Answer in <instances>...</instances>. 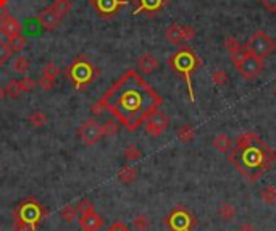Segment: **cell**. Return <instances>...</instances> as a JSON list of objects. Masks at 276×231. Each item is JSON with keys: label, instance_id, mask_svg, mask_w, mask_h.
I'll return each mask as SVG.
<instances>
[{"label": "cell", "instance_id": "6da1fadb", "mask_svg": "<svg viewBox=\"0 0 276 231\" xmlns=\"http://www.w3.org/2000/svg\"><path fill=\"white\" fill-rule=\"evenodd\" d=\"M100 102L132 133L160 108L163 99L136 70H128L100 97Z\"/></svg>", "mask_w": 276, "mask_h": 231}, {"label": "cell", "instance_id": "7a4b0ae2", "mask_svg": "<svg viewBox=\"0 0 276 231\" xmlns=\"http://www.w3.org/2000/svg\"><path fill=\"white\" fill-rule=\"evenodd\" d=\"M228 154L229 162L249 183H257L276 162V152L255 133L237 136Z\"/></svg>", "mask_w": 276, "mask_h": 231}, {"label": "cell", "instance_id": "3957f363", "mask_svg": "<svg viewBox=\"0 0 276 231\" xmlns=\"http://www.w3.org/2000/svg\"><path fill=\"white\" fill-rule=\"evenodd\" d=\"M47 218V210L34 197H26L12 212L13 231H36Z\"/></svg>", "mask_w": 276, "mask_h": 231}, {"label": "cell", "instance_id": "277c9868", "mask_svg": "<svg viewBox=\"0 0 276 231\" xmlns=\"http://www.w3.org/2000/svg\"><path fill=\"white\" fill-rule=\"evenodd\" d=\"M167 62L171 70L176 71V73L184 78L191 102H196L194 86H192V75H194V71L202 65V58L199 57L189 46H181L173 55H170Z\"/></svg>", "mask_w": 276, "mask_h": 231}, {"label": "cell", "instance_id": "5b68a950", "mask_svg": "<svg viewBox=\"0 0 276 231\" xmlns=\"http://www.w3.org/2000/svg\"><path fill=\"white\" fill-rule=\"evenodd\" d=\"M65 76L73 82L76 91H84L91 82L100 76V70L96 68L84 55H79L73 63L65 70Z\"/></svg>", "mask_w": 276, "mask_h": 231}, {"label": "cell", "instance_id": "8992f818", "mask_svg": "<svg viewBox=\"0 0 276 231\" xmlns=\"http://www.w3.org/2000/svg\"><path fill=\"white\" fill-rule=\"evenodd\" d=\"M246 49L252 55H255L257 58H260V60H263V62H265V58H268L270 55L275 52L276 42L265 31H255L249 37V41H247Z\"/></svg>", "mask_w": 276, "mask_h": 231}, {"label": "cell", "instance_id": "52a82bcc", "mask_svg": "<svg viewBox=\"0 0 276 231\" xmlns=\"http://www.w3.org/2000/svg\"><path fill=\"white\" fill-rule=\"evenodd\" d=\"M170 231H194L196 217L184 207H175L165 218Z\"/></svg>", "mask_w": 276, "mask_h": 231}, {"label": "cell", "instance_id": "ba28073f", "mask_svg": "<svg viewBox=\"0 0 276 231\" xmlns=\"http://www.w3.org/2000/svg\"><path fill=\"white\" fill-rule=\"evenodd\" d=\"M234 68L237 70V73H239L242 78L247 79V81H251V79H255L257 76L262 73V70H263V60L257 58L255 55H252L249 52L244 58L241 60L239 63L234 65Z\"/></svg>", "mask_w": 276, "mask_h": 231}, {"label": "cell", "instance_id": "9c48e42d", "mask_svg": "<svg viewBox=\"0 0 276 231\" xmlns=\"http://www.w3.org/2000/svg\"><path fill=\"white\" fill-rule=\"evenodd\" d=\"M78 136L86 146H94L103 137V129L94 118H87L78 128Z\"/></svg>", "mask_w": 276, "mask_h": 231}, {"label": "cell", "instance_id": "30bf717a", "mask_svg": "<svg viewBox=\"0 0 276 231\" xmlns=\"http://www.w3.org/2000/svg\"><path fill=\"white\" fill-rule=\"evenodd\" d=\"M89 5L96 10V13L102 18H112L125 5H128V0H89Z\"/></svg>", "mask_w": 276, "mask_h": 231}, {"label": "cell", "instance_id": "8fae6325", "mask_svg": "<svg viewBox=\"0 0 276 231\" xmlns=\"http://www.w3.org/2000/svg\"><path fill=\"white\" fill-rule=\"evenodd\" d=\"M144 125H146V133L149 136H152V137H157V136H160L165 129L168 128L170 118L163 112L155 110V112H153L151 117L146 120Z\"/></svg>", "mask_w": 276, "mask_h": 231}, {"label": "cell", "instance_id": "7c38bea8", "mask_svg": "<svg viewBox=\"0 0 276 231\" xmlns=\"http://www.w3.org/2000/svg\"><path fill=\"white\" fill-rule=\"evenodd\" d=\"M132 3L136 5L132 15L147 13L149 16H153L162 12L165 7H168L170 0H132Z\"/></svg>", "mask_w": 276, "mask_h": 231}, {"label": "cell", "instance_id": "4fadbf2b", "mask_svg": "<svg viewBox=\"0 0 276 231\" xmlns=\"http://www.w3.org/2000/svg\"><path fill=\"white\" fill-rule=\"evenodd\" d=\"M102 225H103L102 217L94 208L79 215V227L82 231H99L102 228Z\"/></svg>", "mask_w": 276, "mask_h": 231}, {"label": "cell", "instance_id": "5bb4252c", "mask_svg": "<svg viewBox=\"0 0 276 231\" xmlns=\"http://www.w3.org/2000/svg\"><path fill=\"white\" fill-rule=\"evenodd\" d=\"M37 20H39L41 26L44 27L46 31H53L55 27H57L60 23H62V16H60L52 7H47L44 8L42 12L37 16Z\"/></svg>", "mask_w": 276, "mask_h": 231}, {"label": "cell", "instance_id": "9a60e30c", "mask_svg": "<svg viewBox=\"0 0 276 231\" xmlns=\"http://www.w3.org/2000/svg\"><path fill=\"white\" fill-rule=\"evenodd\" d=\"M21 29H23V26H21L20 21L12 15H7L2 21H0V32L7 37H13V36L21 34Z\"/></svg>", "mask_w": 276, "mask_h": 231}, {"label": "cell", "instance_id": "2e32d148", "mask_svg": "<svg viewBox=\"0 0 276 231\" xmlns=\"http://www.w3.org/2000/svg\"><path fill=\"white\" fill-rule=\"evenodd\" d=\"M136 65H137V68H139V71H142L144 75H151L158 68V60L153 57L151 52H146L137 58Z\"/></svg>", "mask_w": 276, "mask_h": 231}, {"label": "cell", "instance_id": "e0dca14e", "mask_svg": "<svg viewBox=\"0 0 276 231\" xmlns=\"http://www.w3.org/2000/svg\"><path fill=\"white\" fill-rule=\"evenodd\" d=\"M212 146H213V149L215 151H218L220 154H226V152H229L231 149H233V146H234V142L231 141V137L228 134H218L215 139L212 141Z\"/></svg>", "mask_w": 276, "mask_h": 231}, {"label": "cell", "instance_id": "ac0fdd59", "mask_svg": "<svg viewBox=\"0 0 276 231\" xmlns=\"http://www.w3.org/2000/svg\"><path fill=\"white\" fill-rule=\"evenodd\" d=\"M165 37L171 46H179L183 42V32H181V25L173 23L168 26V29L165 31Z\"/></svg>", "mask_w": 276, "mask_h": 231}, {"label": "cell", "instance_id": "d6986e66", "mask_svg": "<svg viewBox=\"0 0 276 231\" xmlns=\"http://www.w3.org/2000/svg\"><path fill=\"white\" fill-rule=\"evenodd\" d=\"M137 177H139L137 170L134 167H129V165H126V167H123L118 172V180L121 181V183H125V184L134 183V181L137 180Z\"/></svg>", "mask_w": 276, "mask_h": 231}, {"label": "cell", "instance_id": "ffe728a7", "mask_svg": "<svg viewBox=\"0 0 276 231\" xmlns=\"http://www.w3.org/2000/svg\"><path fill=\"white\" fill-rule=\"evenodd\" d=\"M178 137L181 142H184V144H189V142H192L196 139V129L194 126L189 125V123H184L181 125L178 128Z\"/></svg>", "mask_w": 276, "mask_h": 231}, {"label": "cell", "instance_id": "44dd1931", "mask_svg": "<svg viewBox=\"0 0 276 231\" xmlns=\"http://www.w3.org/2000/svg\"><path fill=\"white\" fill-rule=\"evenodd\" d=\"M26 44H27V39L25 36H21V34L8 37V41H7V46H8V49L12 52H21L26 47Z\"/></svg>", "mask_w": 276, "mask_h": 231}, {"label": "cell", "instance_id": "7402d4cb", "mask_svg": "<svg viewBox=\"0 0 276 231\" xmlns=\"http://www.w3.org/2000/svg\"><path fill=\"white\" fill-rule=\"evenodd\" d=\"M3 92H5L7 96L12 97V99H18L21 94H23V91H21V86H20V81H18V79L8 81V84L5 86Z\"/></svg>", "mask_w": 276, "mask_h": 231}, {"label": "cell", "instance_id": "603a6c76", "mask_svg": "<svg viewBox=\"0 0 276 231\" xmlns=\"http://www.w3.org/2000/svg\"><path fill=\"white\" fill-rule=\"evenodd\" d=\"M218 215L220 218L226 220V222H233L236 217V208L233 204H222L218 208Z\"/></svg>", "mask_w": 276, "mask_h": 231}, {"label": "cell", "instance_id": "cb8c5ba5", "mask_svg": "<svg viewBox=\"0 0 276 231\" xmlns=\"http://www.w3.org/2000/svg\"><path fill=\"white\" fill-rule=\"evenodd\" d=\"M27 122H29L31 126H34V128H42V126H46L47 123V115L44 112H34L29 115V118H27Z\"/></svg>", "mask_w": 276, "mask_h": 231}, {"label": "cell", "instance_id": "d4e9b609", "mask_svg": "<svg viewBox=\"0 0 276 231\" xmlns=\"http://www.w3.org/2000/svg\"><path fill=\"white\" fill-rule=\"evenodd\" d=\"M262 201L268 205L276 204V186L270 184V186H267V188L262 189Z\"/></svg>", "mask_w": 276, "mask_h": 231}, {"label": "cell", "instance_id": "484cf974", "mask_svg": "<svg viewBox=\"0 0 276 231\" xmlns=\"http://www.w3.org/2000/svg\"><path fill=\"white\" fill-rule=\"evenodd\" d=\"M50 7L63 18L66 13H70V10H71V7H73V3H71V0H55V3L50 5Z\"/></svg>", "mask_w": 276, "mask_h": 231}, {"label": "cell", "instance_id": "4316f807", "mask_svg": "<svg viewBox=\"0 0 276 231\" xmlns=\"http://www.w3.org/2000/svg\"><path fill=\"white\" fill-rule=\"evenodd\" d=\"M60 68H58V65L57 63H53V62H49L44 65V68H42V76H46V78H50V79H57L58 76H60Z\"/></svg>", "mask_w": 276, "mask_h": 231}, {"label": "cell", "instance_id": "83f0119b", "mask_svg": "<svg viewBox=\"0 0 276 231\" xmlns=\"http://www.w3.org/2000/svg\"><path fill=\"white\" fill-rule=\"evenodd\" d=\"M121 128V123L118 122V120H108V122L102 126V129H103V136H117L118 134V131Z\"/></svg>", "mask_w": 276, "mask_h": 231}, {"label": "cell", "instance_id": "f1b7e54d", "mask_svg": "<svg viewBox=\"0 0 276 231\" xmlns=\"http://www.w3.org/2000/svg\"><path fill=\"white\" fill-rule=\"evenodd\" d=\"M76 215H78V208L73 205H65L62 210H60V217H62L66 223H73L76 220Z\"/></svg>", "mask_w": 276, "mask_h": 231}, {"label": "cell", "instance_id": "f546056e", "mask_svg": "<svg viewBox=\"0 0 276 231\" xmlns=\"http://www.w3.org/2000/svg\"><path fill=\"white\" fill-rule=\"evenodd\" d=\"M29 68H31V62L26 57H23V55L18 57L13 62V70L16 71V73H20V75H25Z\"/></svg>", "mask_w": 276, "mask_h": 231}, {"label": "cell", "instance_id": "4dcf8cb0", "mask_svg": "<svg viewBox=\"0 0 276 231\" xmlns=\"http://www.w3.org/2000/svg\"><path fill=\"white\" fill-rule=\"evenodd\" d=\"M141 155H142V152H141V149H139V147H137L136 144H129V146L125 149V158H126V160H129V162L139 160Z\"/></svg>", "mask_w": 276, "mask_h": 231}, {"label": "cell", "instance_id": "1f68e13d", "mask_svg": "<svg viewBox=\"0 0 276 231\" xmlns=\"http://www.w3.org/2000/svg\"><path fill=\"white\" fill-rule=\"evenodd\" d=\"M225 47H226V51L229 52V55H233L234 52L237 51H241L242 49V44L236 39V37L233 36H229V37H226V41H225Z\"/></svg>", "mask_w": 276, "mask_h": 231}, {"label": "cell", "instance_id": "d6a6232c", "mask_svg": "<svg viewBox=\"0 0 276 231\" xmlns=\"http://www.w3.org/2000/svg\"><path fill=\"white\" fill-rule=\"evenodd\" d=\"M212 82H213L215 86L222 87V86L226 84V82H228V75H226L223 70L213 71V73H212Z\"/></svg>", "mask_w": 276, "mask_h": 231}, {"label": "cell", "instance_id": "836d02e7", "mask_svg": "<svg viewBox=\"0 0 276 231\" xmlns=\"http://www.w3.org/2000/svg\"><path fill=\"white\" fill-rule=\"evenodd\" d=\"M132 225L137 231H144L149 228V218L146 215H137L134 220H132Z\"/></svg>", "mask_w": 276, "mask_h": 231}, {"label": "cell", "instance_id": "e575fe53", "mask_svg": "<svg viewBox=\"0 0 276 231\" xmlns=\"http://www.w3.org/2000/svg\"><path fill=\"white\" fill-rule=\"evenodd\" d=\"M20 86H21V91L23 92H29L36 87V81L29 78V76H25V78L20 79Z\"/></svg>", "mask_w": 276, "mask_h": 231}, {"label": "cell", "instance_id": "d590c367", "mask_svg": "<svg viewBox=\"0 0 276 231\" xmlns=\"http://www.w3.org/2000/svg\"><path fill=\"white\" fill-rule=\"evenodd\" d=\"M181 32H183V41H186V42H189V41H192L196 37L194 26H189V25L181 26Z\"/></svg>", "mask_w": 276, "mask_h": 231}, {"label": "cell", "instance_id": "8d00e7d4", "mask_svg": "<svg viewBox=\"0 0 276 231\" xmlns=\"http://www.w3.org/2000/svg\"><path fill=\"white\" fill-rule=\"evenodd\" d=\"M10 53H12V51L8 49L7 42L0 41V67L5 65V62H7L8 57H10Z\"/></svg>", "mask_w": 276, "mask_h": 231}, {"label": "cell", "instance_id": "74e56055", "mask_svg": "<svg viewBox=\"0 0 276 231\" xmlns=\"http://www.w3.org/2000/svg\"><path fill=\"white\" fill-rule=\"evenodd\" d=\"M76 208H78V213L81 215V213H86V212L92 210L94 205H92V202H91L89 199H82V201L78 202V205H76Z\"/></svg>", "mask_w": 276, "mask_h": 231}, {"label": "cell", "instance_id": "f35d334b", "mask_svg": "<svg viewBox=\"0 0 276 231\" xmlns=\"http://www.w3.org/2000/svg\"><path fill=\"white\" fill-rule=\"evenodd\" d=\"M39 86H41V89H44V91H50L52 87L55 86V79H50V78L42 76V78L39 79Z\"/></svg>", "mask_w": 276, "mask_h": 231}, {"label": "cell", "instance_id": "ab89813d", "mask_svg": "<svg viewBox=\"0 0 276 231\" xmlns=\"http://www.w3.org/2000/svg\"><path fill=\"white\" fill-rule=\"evenodd\" d=\"M258 3L270 13H276V0H258Z\"/></svg>", "mask_w": 276, "mask_h": 231}, {"label": "cell", "instance_id": "60d3db41", "mask_svg": "<svg viewBox=\"0 0 276 231\" xmlns=\"http://www.w3.org/2000/svg\"><path fill=\"white\" fill-rule=\"evenodd\" d=\"M103 110H105V107H103V103L100 101H97L94 105L91 107V113L94 115V117H99V115L103 113Z\"/></svg>", "mask_w": 276, "mask_h": 231}, {"label": "cell", "instance_id": "b9f144b4", "mask_svg": "<svg viewBox=\"0 0 276 231\" xmlns=\"http://www.w3.org/2000/svg\"><path fill=\"white\" fill-rule=\"evenodd\" d=\"M107 231H129V228L126 227L125 223H121V222H115L112 227H110Z\"/></svg>", "mask_w": 276, "mask_h": 231}, {"label": "cell", "instance_id": "7bdbcfd3", "mask_svg": "<svg viewBox=\"0 0 276 231\" xmlns=\"http://www.w3.org/2000/svg\"><path fill=\"white\" fill-rule=\"evenodd\" d=\"M236 231H257L255 230V227H253V225H251V223H242L239 228H237Z\"/></svg>", "mask_w": 276, "mask_h": 231}, {"label": "cell", "instance_id": "ee69618b", "mask_svg": "<svg viewBox=\"0 0 276 231\" xmlns=\"http://www.w3.org/2000/svg\"><path fill=\"white\" fill-rule=\"evenodd\" d=\"M8 15V12H7V8H5V7H2V5H0V21H2L3 18H5V16H7Z\"/></svg>", "mask_w": 276, "mask_h": 231}, {"label": "cell", "instance_id": "f6af8a7d", "mask_svg": "<svg viewBox=\"0 0 276 231\" xmlns=\"http://www.w3.org/2000/svg\"><path fill=\"white\" fill-rule=\"evenodd\" d=\"M8 2H10V0H0V5H2V7H7Z\"/></svg>", "mask_w": 276, "mask_h": 231}, {"label": "cell", "instance_id": "bcb514c9", "mask_svg": "<svg viewBox=\"0 0 276 231\" xmlns=\"http://www.w3.org/2000/svg\"><path fill=\"white\" fill-rule=\"evenodd\" d=\"M3 94H5V92H3V89H2V87H0V99L3 97Z\"/></svg>", "mask_w": 276, "mask_h": 231}, {"label": "cell", "instance_id": "7dc6e473", "mask_svg": "<svg viewBox=\"0 0 276 231\" xmlns=\"http://www.w3.org/2000/svg\"><path fill=\"white\" fill-rule=\"evenodd\" d=\"M273 94L276 96V86H275V91H273Z\"/></svg>", "mask_w": 276, "mask_h": 231}]
</instances>
